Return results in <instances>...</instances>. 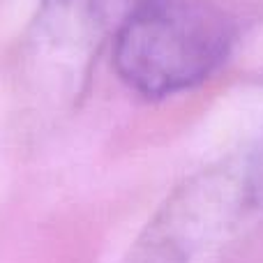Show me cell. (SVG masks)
Listing matches in <instances>:
<instances>
[{
  "mask_svg": "<svg viewBox=\"0 0 263 263\" xmlns=\"http://www.w3.org/2000/svg\"><path fill=\"white\" fill-rule=\"evenodd\" d=\"M102 26L100 0H40L30 58L63 95H77L88 79Z\"/></svg>",
  "mask_w": 263,
  "mask_h": 263,
  "instance_id": "3",
  "label": "cell"
},
{
  "mask_svg": "<svg viewBox=\"0 0 263 263\" xmlns=\"http://www.w3.org/2000/svg\"><path fill=\"white\" fill-rule=\"evenodd\" d=\"M261 222L263 178L247 150L180 182L123 263H224Z\"/></svg>",
  "mask_w": 263,
  "mask_h": 263,
  "instance_id": "1",
  "label": "cell"
},
{
  "mask_svg": "<svg viewBox=\"0 0 263 263\" xmlns=\"http://www.w3.org/2000/svg\"><path fill=\"white\" fill-rule=\"evenodd\" d=\"M259 148H261V155H263V143H259Z\"/></svg>",
  "mask_w": 263,
  "mask_h": 263,
  "instance_id": "4",
  "label": "cell"
},
{
  "mask_svg": "<svg viewBox=\"0 0 263 263\" xmlns=\"http://www.w3.org/2000/svg\"><path fill=\"white\" fill-rule=\"evenodd\" d=\"M231 18L208 0H139L114 35V67L129 90L180 95L208 81L233 46Z\"/></svg>",
  "mask_w": 263,
  "mask_h": 263,
  "instance_id": "2",
  "label": "cell"
}]
</instances>
